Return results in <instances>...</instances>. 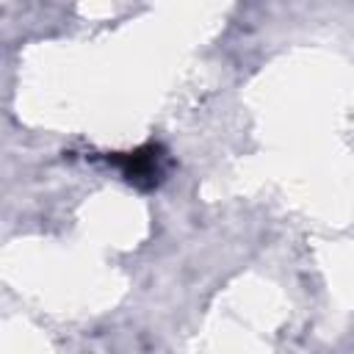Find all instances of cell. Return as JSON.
Returning a JSON list of instances; mask_svg holds the SVG:
<instances>
[{
    "label": "cell",
    "instance_id": "cell-1",
    "mask_svg": "<svg viewBox=\"0 0 354 354\" xmlns=\"http://www.w3.org/2000/svg\"><path fill=\"white\" fill-rule=\"evenodd\" d=\"M108 163L119 166L127 183L138 188H155L163 180V166H166V152L160 144H144L133 152H113L108 155Z\"/></svg>",
    "mask_w": 354,
    "mask_h": 354
}]
</instances>
